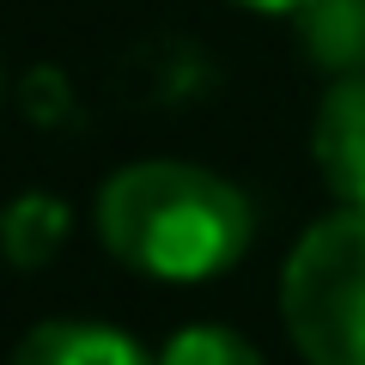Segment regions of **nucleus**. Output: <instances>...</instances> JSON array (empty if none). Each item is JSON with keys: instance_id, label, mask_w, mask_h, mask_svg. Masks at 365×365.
<instances>
[{"instance_id": "obj_5", "label": "nucleus", "mask_w": 365, "mask_h": 365, "mask_svg": "<svg viewBox=\"0 0 365 365\" xmlns=\"http://www.w3.org/2000/svg\"><path fill=\"white\" fill-rule=\"evenodd\" d=\"M67 237V207L55 195H19L13 207L0 213V250H6V262L13 268H43V262L61 250Z\"/></svg>"}, {"instance_id": "obj_8", "label": "nucleus", "mask_w": 365, "mask_h": 365, "mask_svg": "<svg viewBox=\"0 0 365 365\" xmlns=\"http://www.w3.org/2000/svg\"><path fill=\"white\" fill-rule=\"evenodd\" d=\"M232 6H244V13H304L311 0H232Z\"/></svg>"}, {"instance_id": "obj_3", "label": "nucleus", "mask_w": 365, "mask_h": 365, "mask_svg": "<svg viewBox=\"0 0 365 365\" xmlns=\"http://www.w3.org/2000/svg\"><path fill=\"white\" fill-rule=\"evenodd\" d=\"M311 158L341 207H365V73H347L317 104Z\"/></svg>"}, {"instance_id": "obj_2", "label": "nucleus", "mask_w": 365, "mask_h": 365, "mask_svg": "<svg viewBox=\"0 0 365 365\" xmlns=\"http://www.w3.org/2000/svg\"><path fill=\"white\" fill-rule=\"evenodd\" d=\"M280 317L304 365H365V207H341L299 237Z\"/></svg>"}, {"instance_id": "obj_6", "label": "nucleus", "mask_w": 365, "mask_h": 365, "mask_svg": "<svg viewBox=\"0 0 365 365\" xmlns=\"http://www.w3.org/2000/svg\"><path fill=\"white\" fill-rule=\"evenodd\" d=\"M299 19L311 31L317 61H329V67L365 61V0H311Z\"/></svg>"}, {"instance_id": "obj_7", "label": "nucleus", "mask_w": 365, "mask_h": 365, "mask_svg": "<svg viewBox=\"0 0 365 365\" xmlns=\"http://www.w3.org/2000/svg\"><path fill=\"white\" fill-rule=\"evenodd\" d=\"M158 365H262V353L225 323H189L165 341Z\"/></svg>"}, {"instance_id": "obj_4", "label": "nucleus", "mask_w": 365, "mask_h": 365, "mask_svg": "<svg viewBox=\"0 0 365 365\" xmlns=\"http://www.w3.org/2000/svg\"><path fill=\"white\" fill-rule=\"evenodd\" d=\"M13 365H158V359L110 323H37L13 347Z\"/></svg>"}, {"instance_id": "obj_1", "label": "nucleus", "mask_w": 365, "mask_h": 365, "mask_svg": "<svg viewBox=\"0 0 365 365\" xmlns=\"http://www.w3.org/2000/svg\"><path fill=\"white\" fill-rule=\"evenodd\" d=\"M98 237L146 280H213L237 268L256 237V207L220 170L146 158L98 189Z\"/></svg>"}]
</instances>
